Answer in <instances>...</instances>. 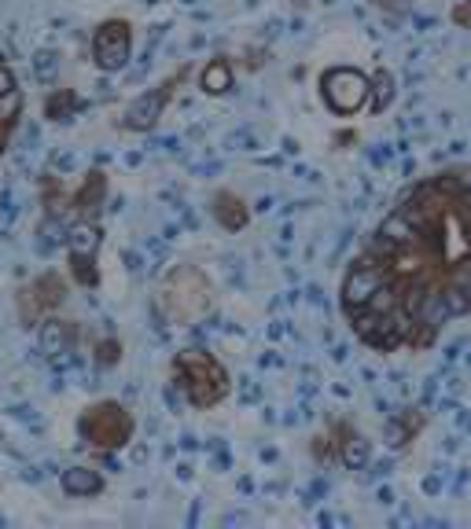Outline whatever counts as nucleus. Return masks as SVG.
I'll list each match as a JSON object with an SVG mask.
<instances>
[{
	"label": "nucleus",
	"instance_id": "14",
	"mask_svg": "<svg viewBox=\"0 0 471 529\" xmlns=\"http://www.w3.org/2000/svg\"><path fill=\"white\" fill-rule=\"evenodd\" d=\"M74 335H78V327L70 324V320H56V316L41 320V346H45V353H63V349H70L74 346Z\"/></svg>",
	"mask_w": 471,
	"mask_h": 529
},
{
	"label": "nucleus",
	"instance_id": "8",
	"mask_svg": "<svg viewBox=\"0 0 471 529\" xmlns=\"http://www.w3.org/2000/svg\"><path fill=\"white\" fill-rule=\"evenodd\" d=\"M383 280H387V272H383V265L376 258H368V254H361V258L354 261V269L346 272L343 280V313H357V309H365L368 298L380 291Z\"/></svg>",
	"mask_w": 471,
	"mask_h": 529
},
{
	"label": "nucleus",
	"instance_id": "6",
	"mask_svg": "<svg viewBox=\"0 0 471 529\" xmlns=\"http://www.w3.org/2000/svg\"><path fill=\"white\" fill-rule=\"evenodd\" d=\"M321 92L335 114H354V111H361L368 103V96H372V81H368L361 70L335 67L321 78Z\"/></svg>",
	"mask_w": 471,
	"mask_h": 529
},
{
	"label": "nucleus",
	"instance_id": "11",
	"mask_svg": "<svg viewBox=\"0 0 471 529\" xmlns=\"http://www.w3.org/2000/svg\"><path fill=\"white\" fill-rule=\"evenodd\" d=\"M335 445V452H339V460L346 463V467H354V471H361L368 463V445L361 441V434H354V430L346 427V423H339V427L328 434Z\"/></svg>",
	"mask_w": 471,
	"mask_h": 529
},
{
	"label": "nucleus",
	"instance_id": "7",
	"mask_svg": "<svg viewBox=\"0 0 471 529\" xmlns=\"http://www.w3.org/2000/svg\"><path fill=\"white\" fill-rule=\"evenodd\" d=\"M129 56H133V26L126 19H107V23L96 26V34H92V59H96V67L115 74V70L126 67Z\"/></svg>",
	"mask_w": 471,
	"mask_h": 529
},
{
	"label": "nucleus",
	"instance_id": "3",
	"mask_svg": "<svg viewBox=\"0 0 471 529\" xmlns=\"http://www.w3.org/2000/svg\"><path fill=\"white\" fill-rule=\"evenodd\" d=\"M78 430L92 449L115 452V449H122V445H129V438H133V416H129L118 401H100V405H92L81 412Z\"/></svg>",
	"mask_w": 471,
	"mask_h": 529
},
{
	"label": "nucleus",
	"instance_id": "20",
	"mask_svg": "<svg viewBox=\"0 0 471 529\" xmlns=\"http://www.w3.org/2000/svg\"><path fill=\"white\" fill-rule=\"evenodd\" d=\"M23 114V92L12 89V92H0V122L4 125H15Z\"/></svg>",
	"mask_w": 471,
	"mask_h": 529
},
{
	"label": "nucleus",
	"instance_id": "25",
	"mask_svg": "<svg viewBox=\"0 0 471 529\" xmlns=\"http://www.w3.org/2000/svg\"><path fill=\"white\" fill-rule=\"evenodd\" d=\"M12 89H19V85H15V74L8 67H0V92H12Z\"/></svg>",
	"mask_w": 471,
	"mask_h": 529
},
{
	"label": "nucleus",
	"instance_id": "19",
	"mask_svg": "<svg viewBox=\"0 0 471 529\" xmlns=\"http://www.w3.org/2000/svg\"><path fill=\"white\" fill-rule=\"evenodd\" d=\"M372 100H376V111H383V107L394 100V74L391 70H376V78H372Z\"/></svg>",
	"mask_w": 471,
	"mask_h": 529
},
{
	"label": "nucleus",
	"instance_id": "23",
	"mask_svg": "<svg viewBox=\"0 0 471 529\" xmlns=\"http://www.w3.org/2000/svg\"><path fill=\"white\" fill-rule=\"evenodd\" d=\"M453 23L464 26V30H471V0H460L457 8H453Z\"/></svg>",
	"mask_w": 471,
	"mask_h": 529
},
{
	"label": "nucleus",
	"instance_id": "1",
	"mask_svg": "<svg viewBox=\"0 0 471 529\" xmlns=\"http://www.w3.org/2000/svg\"><path fill=\"white\" fill-rule=\"evenodd\" d=\"M159 313L170 320V324H192L210 309V283L207 276L192 265H177V269L166 272V280L159 283Z\"/></svg>",
	"mask_w": 471,
	"mask_h": 529
},
{
	"label": "nucleus",
	"instance_id": "4",
	"mask_svg": "<svg viewBox=\"0 0 471 529\" xmlns=\"http://www.w3.org/2000/svg\"><path fill=\"white\" fill-rule=\"evenodd\" d=\"M63 302H67V280H63L59 272H41L37 280H30L23 291H19V316H23L26 327L41 324V320H48Z\"/></svg>",
	"mask_w": 471,
	"mask_h": 529
},
{
	"label": "nucleus",
	"instance_id": "22",
	"mask_svg": "<svg viewBox=\"0 0 471 529\" xmlns=\"http://www.w3.org/2000/svg\"><path fill=\"white\" fill-rule=\"evenodd\" d=\"M313 456H317V460H332L335 456V445L328 434H324V438H313Z\"/></svg>",
	"mask_w": 471,
	"mask_h": 529
},
{
	"label": "nucleus",
	"instance_id": "21",
	"mask_svg": "<svg viewBox=\"0 0 471 529\" xmlns=\"http://www.w3.org/2000/svg\"><path fill=\"white\" fill-rule=\"evenodd\" d=\"M118 361H122V342L118 338H100L96 342V364L100 368H115Z\"/></svg>",
	"mask_w": 471,
	"mask_h": 529
},
{
	"label": "nucleus",
	"instance_id": "5",
	"mask_svg": "<svg viewBox=\"0 0 471 529\" xmlns=\"http://www.w3.org/2000/svg\"><path fill=\"white\" fill-rule=\"evenodd\" d=\"M184 78H188V67L177 70V74H170V78L162 81V85H155V89H148L144 96H137V100L126 107V118H122V125H126L129 133H148V129H155L162 118V111L170 107L173 92L181 89Z\"/></svg>",
	"mask_w": 471,
	"mask_h": 529
},
{
	"label": "nucleus",
	"instance_id": "24",
	"mask_svg": "<svg viewBox=\"0 0 471 529\" xmlns=\"http://www.w3.org/2000/svg\"><path fill=\"white\" fill-rule=\"evenodd\" d=\"M380 12H391V15H402L409 8V0H372Z\"/></svg>",
	"mask_w": 471,
	"mask_h": 529
},
{
	"label": "nucleus",
	"instance_id": "13",
	"mask_svg": "<svg viewBox=\"0 0 471 529\" xmlns=\"http://www.w3.org/2000/svg\"><path fill=\"white\" fill-rule=\"evenodd\" d=\"M232 81H236V70H232V63L225 56L210 59L207 67H203V74H199V85H203L207 96H225L232 89Z\"/></svg>",
	"mask_w": 471,
	"mask_h": 529
},
{
	"label": "nucleus",
	"instance_id": "2",
	"mask_svg": "<svg viewBox=\"0 0 471 529\" xmlns=\"http://www.w3.org/2000/svg\"><path fill=\"white\" fill-rule=\"evenodd\" d=\"M173 379L196 408H214L229 394V372L203 349H184L173 361Z\"/></svg>",
	"mask_w": 471,
	"mask_h": 529
},
{
	"label": "nucleus",
	"instance_id": "27",
	"mask_svg": "<svg viewBox=\"0 0 471 529\" xmlns=\"http://www.w3.org/2000/svg\"><path fill=\"white\" fill-rule=\"evenodd\" d=\"M0 67H8V63H4V56H0Z\"/></svg>",
	"mask_w": 471,
	"mask_h": 529
},
{
	"label": "nucleus",
	"instance_id": "26",
	"mask_svg": "<svg viewBox=\"0 0 471 529\" xmlns=\"http://www.w3.org/2000/svg\"><path fill=\"white\" fill-rule=\"evenodd\" d=\"M8 133H12V125L0 122V155H4V147H8Z\"/></svg>",
	"mask_w": 471,
	"mask_h": 529
},
{
	"label": "nucleus",
	"instance_id": "17",
	"mask_svg": "<svg viewBox=\"0 0 471 529\" xmlns=\"http://www.w3.org/2000/svg\"><path fill=\"white\" fill-rule=\"evenodd\" d=\"M70 280L78 287H96L100 283V265H96V254H70Z\"/></svg>",
	"mask_w": 471,
	"mask_h": 529
},
{
	"label": "nucleus",
	"instance_id": "16",
	"mask_svg": "<svg viewBox=\"0 0 471 529\" xmlns=\"http://www.w3.org/2000/svg\"><path fill=\"white\" fill-rule=\"evenodd\" d=\"M74 111H78V96H74V89H56V92H48L45 96V118L48 122H70Z\"/></svg>",
	"mask_w": 471,
	"mask_h": 529
},
{
	"label": "nucleus",
	"instance_id": "12",
	"mask_svg": "<svg viewBox=\"0 0 471 529\" xmlns=\"http://www.w3.org/2000/svg\"><path fill=\"white\" fill-rule=\"evenodd\" d=\"M63 489L70 496H100L104 493V474L96 467H67L63 471Z\"/></svg>",
	"mask_w": 471,
	"mask_h": 529
},
{
	"label": "nucleus",
	"instance_id": "10",
	"mask_svg": "<svg viewBox=\"0 0 471 529\" xmlns=\"http://www.w3.org/2000/svg\"><path fill=\"white\" fill-rule=\"evenodd\" d=\"M210 214H214V221H218L225 232H243V228L251 225V206L243 203L236 192H218V195H214Z\"/></svg>",
	"mask_w": 471,
	"mask_h": 529
},
{
	"label": "nucleus",
	"instance_id": "9",
	"mask_svg": "<svg viewBox=\"0 0 471 529\" xmlns=\"http://www.w3.org/2000/svg\"><path fill=\"white\" fill-rule=\"evenodd\" d=\"M107 199V177L100 169H92L89 177L81 181V188L70 195V214L78 217V221H92V217L100 214V206Z\"/></svg>",
	"mask_w": 471,
	"mask_h": 529
},
{
	"label": "nucleus",
	"instance_id": "15",
	"mask_svg": "<svg viewBox=\"0 0 471 529\" xmlns=\"http://www.w3.org/2000/svg\"><path fill=\"white\" fill-rule=\"evenodd\" d=\"M100 243H104V236H100L96 221H78V225L67 232L70 254H100Z\"/></svg>",
	"mask_w": 471,
	"mask_h": 529
},
{
	"label": "nucleus",
	"instance_id": "18",
	"mask_svg": "<svg viewBox=\"0 0 471 529\" xmlns=\"http://www.w3.org/2000/svg\"><path fill=\"white\" fill-rule=\"evenodd\" d=\"M420 427H424V416H420V412H416V416H413V412H405V416L391 427V445H394V449H402L405 441H413V434Z\"/></svg>",
	"mask_w": 471,
	"mask_h": 529
}]
</instances>
